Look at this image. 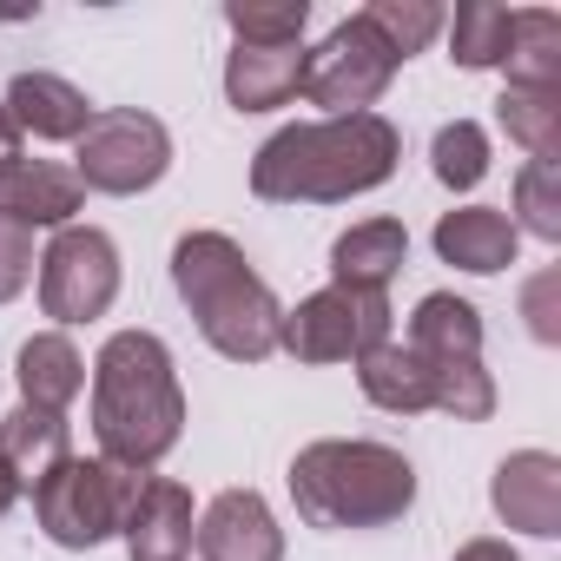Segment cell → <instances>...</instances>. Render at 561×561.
I'll list each match as a JSON object with an SVG mask.
<instances>
[{"label": "cell", "instance_id": "30bf717a", "mask_svg": "<svg viewBox=\"0 0 561 561\" xmlns=\"http://www.w3.org/2000/svg\"><path fill=\"white\" fill-rule=\"evenodd\" d=\"M198 554L205 561H285V528L257 489H225L198 515Z\"/></svg>", "mask_w": 561, "mask_h": 561}, {"label": "cell", "instance_id": "6da1fadb", "mask_svg": "<svg viewBox=\"0 0 561 561\" xmlns=\"http://www.w3.org/2000/svg\"><path fill=\"white\" fill-rule=\"evenodd\" d=\"M403 159V133L383 113H344V119H305L271 133L251 159V192L264 205H344L357 192H377Z\"/></svg>", "mask_w": 561, "mask_h": 561}, {"label": "cell", "instance_id": "f1b7e54d", "mask_svg": "<svg viewBox=\"0 0 561 561\" xmlns=\"http://www.w3.org/2000/svg\"><path fill=\"white\" fill-rule=\"evenodd\" d=\"M34 277V231L0 211V305H14Z\"/></svg>", "mask_w": 561, "mask_h": 561}, {"label": "cell", "instance_id": "2e32d148", "mask_svg": "<svg viewBox=\"0 0 561 561\" xmlns=\"http://www.w3.org/2000/svg\"><path fill=\"white\" fill-rule=\"evenodd\" d=\"M305 87V47H231L225 54V100L238 113L291 106Z\"/></svg>", "mask_w": 561, "mask_h": 561}, {"label": "cell", "instance_id": "d6986e66", "mask_svg": "<svg viewBox=\"0 0 561 561\" xmlns=\"http://www.w3.org/2000/svg\"><path fill=\"white\" fill-rule=\"evenodd\" d=\"M410 351L423 364H482V311L456 291H430L410 318Z\"/></svg>", "mask_w": 561, "mask_h": 561}, {"label": "cell", "instance_id": "3957f363", "mask_svg": "<svg viewBox=\"0 0 561 561\" xmlns=\"http://www.w3.org/2000/svg\"><path fill=\"white\" fill-rule=\"evenodd\" d=\"M172 291L185 298L198 337L231 364H264L285 331V305L225 231H185L172 244Z\"/></svg>", "mask_w": 561, "mask_h": 561}, {"label": "cell", "instance_id": "4fadbf2b", "mask_svg": "<svg viewBox=\"0 0 561 561\" xmlns=\"http://www.w3.org/2000/svg\"><path fill=\"white\" fill-rule=\"evenodd\" d=\"M80 198H87V185L60 159H21V165L0 172V211L27 231H67Z\"/></svg>", "mask_w": 561, "mask_h": 561}, {"label": "cell", "instance_id": "1f68e13d", "mask_svg": "<svg viewBox=\"0 0 561 561\" xmlns=\"http://www.w3.org/2000/svg\"><path fill=\"white\" fill-rule=\"evenodd\" d=\"M8 165H21V126L8 119V106H0V172Z\"/></svg>", "mask_w": 561, "mask_h": 561}, {"label": "cell", "instance_id": "8fae6325", "mask_svg": "<svg viewBox=\"0 0 561 561\" xmlns=\"http://www.w3.org/2000/svg\"><path fill=\"white\" fill-rule=\"evenodd\" d=\"M489 502L508 528L548 541L561 535V462L548 449H515L495 462V482H489Z\"/></svg>", "mask_w": 561, "mask_h": 561}, {"label": "cell", "instance_id": "4dcf8cb0", "mask_svg": "<svg viewBox=\"0 0 561 561\" xmlns=\"http://www.w3.org/2000/svg\"><path fill=\"white\" fill-rule=\"evenodd\" d=\"M456 561H522L508 541H495V535H476V541H462L456 548Z\"/></svg>", "mask_w": 561, "mask_h": 561}, {"label": "cell", "instance_id": "ba28073f", "mask_svg": "<svg viewBox=\"0 0 561 561\" xmlns=\"http://www.w3.org/2000/svg\"><path fill=\"white\" fill-rule=\"evenodd\" d=\"M119 298V244L100 225H67L41 251V311L54 324H93Z\"/></svg>", "mask_w": 561, "mask_h": 561}, {"label": "cell", "instance_id": "5b68a950", "mask_svg": "<svg viewBox=\"0 0 561 561\" xmlns=\"http://www.w3.org/2000/svg\"><path fill=\"white\" fill-rule=\"evenodd\" d=\"M139 469H119L106 456H67L41 489H34V515L47 528V541L60 548H100L106 535H119L126 508H133Z\"/></svg>", "mask_w": 561, "mask_h": 561}, {"label": "cell", "instance_id": "277c9868", "mask_svg": "<svg viewBox=\"0 0 561 561\" xmlns=\"http://www.w3.org/2000/svg\"><path fill=\"white\" fill-rule=\"evenodd\" d=\"M291 502L311 528L344 535V528H390L416 502V469L390 443H357V436H324L298 449L291 462Z\"/></svg>", "mask_w": 561, "mask_h": 561}, {"label": "cell", "instance_id": "ac0fdd59", "mask_svg": "<svg viewBox=\"0 0 561 561\" xmlns=\"http://www.w3.org/2000/svg\"><path fill=\"white\" fill-rule=\"evenodd\" d=\"M403 257H410L403 218H364V225H351L331 244V271H337V285H351V291H383L390 277L403 271Z\"/></svg>", "mask_w": 561, "mask_h": 561}, {"label": "cell", "instance_id": "9a60e30c", "mask_svg": "<svg viewBox=\"0 0 561 561\" xmlns=\"http://www.w3.org/2000/svg\"><path fill=\"white\" fill-rule=\"evenodd\" d=\"M0 106H8V119L21 126V139H80L93 126V106L73 80L60 73H14L8 93H0Z\"/></svg>", "mask_w": 561, "mask_h": 561}, {"label": "cell", "instance_id": "603a6c76", "mask_svg": "<svg viewBox=\"0 0 561 561\" xmlns=\"http://www.w3.org/2000/svg\"><path fill=\"white\" fill-rule=\"evenodd\" d=\"M508 34H515V14L495 8V0H462L456 21H449V60L462 73H489L508 60Z\"/></svg>", "mask_w": 561, "mask_h": 561}, {"label": "cell", "instance_id": "e0dca14e", "mask_svg": "<svg viewBox=\"0 0 561 561\" xmlns=\"http://www.w3.org/2000/svg\"><path fill=\"white\" fill-rule=\"evenodd\" d=\"M67 456H73V430H67L60 410H34V403H21L8 423H0V462L14 469L21 489H41Z\"/></svg>", "mask_w": 561, "mask_h": 561}, {"label": "cell", "instance_id": "4316f807", "mask_svg": "<svg viewBox=\"0 0 561 561\" xmlns=\"http://www.w3.org/2000/svg\"><path fill=\"white\" fill-rule=\"evenodd\" d=\"M430 165H436V179L449 192H476L489 179V133L476 119H449L436 133V146H430Z\"/></svg>", "mask_w": 561, "mask_h": 561}, {"label": "cell", "instance_id": "52a82bcc", "mask_svg": "<svg viewBox=\"0 0 561 561\" xmlns=\"http://www.w3.org/2000/svg\"><path fill=\"white\" fill-rule=\"evenodd\" d=\"M377 344H390V298L351 285L311 291L298 311H285V331H277V351H291L298 364H357Z\"/></svg>", "mask_w": 561, "mask_h": 561}, {"label": "cell", "instance_id": "f546056e", "mask_svg": "<svg viewBox=\"0 0 561 561\" xmlns=\"http://www.w3.org/2000/svg\"><path fill=\"white\" fill-rule=\"evenodd\" d=\"M554 285H561V277H554V271H541L535 285H528V298H522V305H528V331H535L541 344H554V337H561V324H554Z\"/></svg>", "mask_w": 561, "mask_h": 561}, {"label": "cell", "instance_id": "484cf974", "mask_svg": "<svg viewBox=\"0 0 561 561\" xmlns=\"http://www.w3.org/2000/svg\"><path fill=\"white\" fill-rule=\"evenodd\" d=\"M357 21H364V27H377V41H383L397 60L423 54V47L443 34V8H436V0H370Z\"/></svg>", "mask_w": 561, "mask_h": 561}, {"label": "cell", "instance_id": "5bb4252c", "mask_svg": "<svg viewBox=\"0 0 561 561\" xmlns=\"http://www.w3.org/2000/svg\"><path fill=\"white\" fill-rule=\"evenodd\" d=\"M515 244H522V231L495 205H462V211H443L436 218V257L456 264V271H469V277L508 271L515 264Z\"/></svg>", "mask_w": 561, "mask_h": 561}, {"label": "cell", "instance_id": "9c48e42d", "mask_svg": "<svg viewBox=\"0 0 561 561\" xmlns=\"http://www.w3.org/2000/svg\"><path fill=\"white\" fill-rule=\"evenodd\" d=\"M397 67H403V60L377 41V27H364V21L351 14L344 27L324 34V47L305 54V87H298V93H305L311 106H324V119L370 113V106L390 93Z\"/></svg>", "mask_w": 561, "mask_h": 561}, {"label": "cell", "instance_id": "44dd1931", "mask_svg": "<svg viewBox=\"0 0 561 561\" xmlns=\"http://www.w3.org/2000/svg\"><path fill=\"white\" fill-rule=\"evenodd\" d=\"M357 383H364V397L377 403V410H390V416H416V410H430V370L416 364V351L410 344H377L370 357H357Z\"/></svg>", "mask_w": 561, "mask_h": 561}, {"label": "cell", "instance_id": "83f0119b", "mask_svg": "<svg viewBox=\"0 0 561 561\" xmlns=\"http://www.w3.org/2000/svg\"><path fill=\"white\" fill-rule=\"evenodd\" d=\"M515 231H535V238H548V244H561V165H548V159H528L522 172H515V218H508Z\"/></svg>", "mask_w": 561, "mask_h": 561}, {"label": "cell", "instance_id": "7a4b0ae2", "mask_svg": "<svg viewBox=\"0 0 561 561\" xmlns=\"http://www.w3.org/2000/svg\"><path fill=\"white\" fill-rule=\"evenodd\" d=\"M93 436L100 456L119 469H152L185 436V390L172 351L152 331H113L93 357Z\"/></svg>", "mask_w": 561, "mask_h": 561}, {"label": "cell", "instance_id": "8992f818", "mask_svg": "<svg viewBox=\"0 0 561 561\" xmlns=\"http://www.w3.org/2000/svg\"><path fill=\"white\" fill-rule=\"evenodd\" d=\"M73 179L87 192H106V198H133L146 185L165 179L172 165V133L165 119L139 113V106H113V113H93V126L73 139Z\"/></svg>", "mask_w": 561, "mask_h": 561}, {"label": "cell", "instance_id": "ffe728a7", "mask_svg": "<svg viewBox=\"0 0 561 561\" xmlns=\"http://www.w3.org/2000/svg\"><path fill=\"white\" fill-rule=\"evenodd\" d=\"M14 377H21V397L34 410H60L67 416V403L87 390V357L73 351L67 331H41V337L21 344V370Z\"/></svg>", "mask_w": 561, "mask_h": 561}, {"label": "cell", "instance_id": "7c38bea8", "mask_svg": "<svg viewBox=\"0 0 561 561\" xmlns=\"http://www.w3.org/2000/svg\"><path fill=\"white\" fill-rule=\"evenodd\" d=\"M192 489L172 482V476H139L133 489V508L119 522V541L133 561H185L192 548Z\"/></svg>", "mask_w": 561, "mask_h": 561}, {"label": "cell", "instance_id": "cb8c5ba5", "mask_svg": "<svg viewBox=\"0 0 561 561\" xmlns=\"http://www.w3.org/2000/svg\"><path fill=\"white\" fill-rule=\"evenodd\" d=\"M502 73H508V87H561V21L548 8L515 14Z\"/></svg>", "mask_w": 561, "mask_h": 561}, {"label": "cell", "instance_id": "7402d4cb", "mask_svg": "<svg viewBox=\"0 0 561 561\" xmlns=\"http://www.w3.org/2000/svg\"><path fill=\"white\" fill-rule=\"evenodd\" d=\"M495 119L528 159H561V87H502Z\"/></svg>", "mask_w": 561, "mask_h": 561}, {"label": "cell", "instance_id": "d4e9b609", "mask_svg": "<svg viewBox=\"0 0 561 561\" xmlns=\"http://www.w3.org/2000/svg\"><path fill=\"white\" fill-rule=\"evenodd\" d=\"M225 27L238 47H305L311 0H225Z\"/></svg>", "mask_w": 561, "mask_h": 561}, {"label": "cell", "instance_id": "d6a6232c", "mask_svg": "<svg viewBox=\"0 0 561 561\" xmlns=\"http://www.w3.org/2000/svg\"><path fill=\"white\" fill-rule=\"evenodd\" d=\"M21 502V482H14V469L8 462H0V522H8V508Z\"/></svg>", "mask_w": 561, "mask_h": 561}]
</instances>
